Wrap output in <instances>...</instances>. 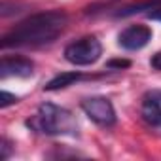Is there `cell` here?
Here are the masks:
<instances>
[{"mask_svg":"<svg viewBox=\"0 0 161 161\" xmlns=\"http://www.w3.org/2000/svg\"><path fill=\"white\" fill-rule=\"evenodd\" d=\"M68 15L63 10L34 14L17 23L2 38V47H42L53 44L66 29Z\"/></svg>","mask_w":161,"mask_h":161,"instance_id":"1","label":"cell"},{"mask_svg":"<svg viewBox=\"0 0 161 161\" xmlns=\"http://www.w3.org/2000/svg\"><path fill=\"white\" fill-rule=\"evenodd\" d=\"M25 125L47 136H78V121L74 114L53 103H42Z\"/></svg>","mask_w":161,"mask_h":161,"instance_id":"2","label":"cell"},{"mask_svg":"<svg viewBox=\"0 0 161 161\" xmlns=\"http://www.w3.org/2000/svg\"><path fill=\"white\" fill-rule=\"evenodd\" d=\"M103 55V46L95 36H84L64 47V59L74 66H89Z\"/></svg>","mask_w":161,"mask_h":161,"instance_id":"3","label":"cell"},{"mask_svg":"<svg viewBox=\"0 0 161 161\" xmlns=\"http://www.w3.org/2000/svg\"><path fill=\"white\" fill-rule=\"evenodd\" d=\"M82 110L86 116L101 127H112L116 123V110L106 97H87L82 101Z\"/></svg>","mask_w":161,"mask_h":161,"instance_id":"4","label":"cell"},{"mask_svg":"<svg viewBox=\"0 0 161 161\" xmlns=\"http://www.w3.org/2000/svg\"><path fill=\"white\" fill-rule=\"evenodd\" d=\"M152 40V29L146 25H131L123 29L118 36V44L127 51H138Z\"/></svg>","mask_w":161,"mask_h":161,"instance_id":"5","label":"cell"},{"mask_svg":"<svg viewBox=\"0 0 161 161\" xmlns=\"http://www.w3.org/2000/svg\"><path fill=\"white\" fill-rule=\"evenodd\" d=\"M34 72V63L27 57H4L0 63V78H29Z\"/></svg>","mask_w":161,"mask_h":161,"instance_id":"6","label":"cell"},{"mask_svg":"<svg viewBox=\"0 0 161 161\" xmlns=\"http://www.w3.org/2000/svg\"><path fill=\"white\" fill-rule=\"evenodd\" d=\"M142 119L155 129H161V95L150 93L142 99V108H140Z\"/></svg>","mask_w":161,"mask_h":161,"instance_id":"7","label":"cell"},{"mask_svg":"<svg viewBox=\"0 0 161 161\" xmlns=\"http://www.w3.org/2000/svg\"><path fill=\"white\" fill-rule=\"evenodd\" d=\"M80 80H84V74L78 72V70L76 72H61V74H57L55 78L49 80V82L44 86V89L46 91H59V89H64V87L80 82Z\"/></svg>","mask_w":161,"mask_h":161,"instance_id":"8","label":"cell"},{"mask_svg":"<svg viewBox=\"0 0 161 161\" xmlns=\"http://www.w3.org/2000/svg\"><path fill=\"white\" fill-rule=\"evenodd\" d=\"M161 6V0H140V2H135V4H129L125 8H121L119 12H116V17H129V15H135V14H142L146 10H155Z\"/></svg>","mask_w":161,"mask_h":161,"instance_id":"9","label":"cell"},{"mask_svg":"<svg viewBox=\"0 0 161 161\" xmlns=\"http://www.w3.org/2000/svg\"><path fill=\"white\" fill-rule=\"evenodd\" d=\"M17 101H19V97L12 95L10 91H2V97H0V106H2V108H8L10 104H15Z\"/></svg>","mask_w":161,"mask_h":161,"instance_id":"10","label":"cell"},{"mask_svg":"<svg viewBox=\"0 0 161 161\" xmlns=\"http://www.w3.org/2000/svg\"><path fill=\"white\" fill-rule=\"evenodd\" d=\"M150 64H152V68H153V70L161 72V51H157V53H153V55H152Z\"/></svg>","mask_w":161,"mask_h":161,"instance_id":"11","label":"cell"},{"mask_svg":"<svg viewBox=\"0 0 161 161\" xmlns=\"http://www.w3.org/2000/svg\"><path fill=\"white\" fill-rule=\"evenodd\" d=\"M127 66H129V61H121V59L108 63V68H127Z\"/></svg>","mask_w":161,"mask_h":161,"instance_id":"12","label":"cell"},{"mask_svg":"<svg viewBox=\"0 0 161 161\" xmlns=\"http://www.w3.org/2000/svg\"><path fill=\"white\" fill-rule=\"evenodd\" d=\"M10 157V142H8V138H4L2 140V159H8Z\"/></svg>","mask_w":161,"mask_h":161,"instance_id":"13","label":"cell"},{"mask_svg":"<svg viewBox=\"0 0 161 161\" xmlns=\"http://www.w3.org/2000/svg\"><path fill=\"white\" fill-rule=\"evenodd\" d=\"M148 17L150 19H155V21H161V6L155 8V10H152V12H148Z\"/></svg>","mask_w":161,"mask_h":161,"instance_id":"14","label":"cell"}]
</instances>
